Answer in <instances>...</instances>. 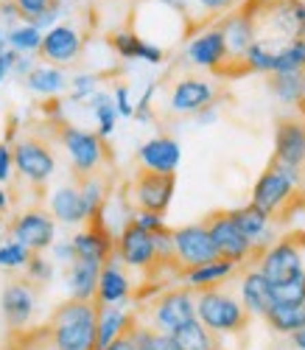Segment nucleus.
Returning <instances> with one entry per match:
<instances>
[{"mask_svg": "<svg viewBox=\"0 0 305 350\" xmlns=\"http://www.w3.org/2000/svg\"><path fill=\"white\" fill-rule=\"evenodd\" d=\"M48 331L56 350H98V303L96 300H65L48 317Z\"/></svg>", "mask_w": 305, "mask_h": 350, "instance_id": "1", "label": "nucleus"}, {"mask_svg": "<svg viewBox=\"0 0 305 350\" xmlns=\"http://www.w3.org/2000/svg\"><path fill=\"white\" fill-rule=\"evenodd\" d=\"M300 185H302V168L271 160L263 168L261 177L255 180L250 202L255 208H261L263 213H269L271 219H286L297 202Z\"/></svg>", "mask_w": 305, "mask_h": 350, "instance_id": "2", "label": "nucleus"}, {"mask_svg": "<svg viewBox=\"0 0 305 350\" xmlns=\"http://www.w3.org/2000/svg\"><path fill=\"white\" fill-rule=\"evenodd\" d=\"M196 317L204 328H210L213 334H238L250 325V311L243 308L241 297L230 295L222 286L213 288H202L196 291Z\"/></svg>", "mask_w": 305, "mask_h": 350, "instance_id": "3", "label": "nucleus"}, {"mask_svg": "<svg viewBox=\"0 0 305 350\" xmlns=\"http://www.w3.org/2000/svg\"><path fill=\"white\" fill-rule=\"evenodd\" d=\"M140 314H143V323L137 319L140 325L157 331V334H174L179 325L196 319V291L188 286L168 288L151 303H146Z\"/></svg>", "mask_w": 305, "mask_h": 350, "instance_id": "4", "label": "nucleus"}, {"mask_svg": "<svg viewBox=\"0 0 305 350\" xmlns=\"http://www.w3.org/2000/svg\"><path fill=\"white\" fill-rule=\"evenodd\" d=\"M56 137L62 143V149L73 165L76 180L93 177L101 171V165L107 163V143L98 132H87L70 124H59L56 126Z\"/></svg>", "mask_w": 305, "mask_h": 350, "instance_id": "5", "label": "nucleus"}, {"mask_svg": "<svg viewBox=\"0 0 305 350\" xmlns=\"http://www.w3.org/2000/svg\"><path fill=\"white\" fill-rule=\"evenodd\" d=\"M14 171L20 174V180L34 185V188H42L56 171V157H53V149L51 143L40 135H23L14 146Z\"/></svg>", "mask_w": 305, "mask_h": 350, "instance_id": "6", "label": "nucleus"}, {"mask_svg": "<svg viewBox=\"0 0 305 350\" xmlns=\"http://www.w3.org/2000/svg\"><path fill=\"white\" fill-rule=\"evenodd\" d=\"M258 269L269 278V283H283L300 272H305V236H286L261 252Z\"/></svg>", "mask_w": 305, "mask_h": 350, "instance_id": "7", "label": "nucleus"}, {"mask_svg": "<svg viewBox=\"0 0 305 350\" xmlns=\"http://www.w3.org/2000/svg\"><path fill=\"white\" fill-rule=\"evenodd\" d=\"M204 227L210 230V239H213V244H216V250L224 260H233V264L241 267V264H247L250 258H258L255 244L241 232V227L235 224L230 211L210 213L204 219Z\"/></svg>", "mask_w": 305, "mask_h": 350, "instance_id": "8", "label": "nucleus"}, {"mask_svg": "<svg viewBox=\"0 0 305 350\" xmlns=\"http://www.w3.org/2000/svg\"><path fill=\"white\" fill-rule=\"evenodd\" d=\"M174 260L179 264L182 272L204 267L210 260H219V250L210 239V230L204 227V221L199 224H185V227H176L174 232Z\"/></svg>", "mask_w": 305, "mask_h": 350, "instance_id": "9", "label": "nucleus"}, {"mask_svg": "<svg viewBox=\"0 0 305 350\" xmlns=\"http://www.w3.org/2000/svg\"><path fill=\"white\" fill-rule=\"evenodd\" d=\"M115 255L124 260L127 267L140 269V272H148V269L163 264L160 252H157V236L137 227L135 221H129L124 230H120V236L115 241Z\"/></svg>", "mask_w": 305, "mask_h": 350, "instance_id": "10", "label": "nucleus"}, {"mask_svg": "<svg viewBox=\"0 0 305 350\" xmlns=\"http://www.w3.org/2000/svg\"><path fill=\"white\" fill-rule=\"evenodd\" d=\"M9 236L12 241L25 244L31 252H42L53 244L56 236V219L53 213H48L45 208H28L20 211L12 221H9Z\"/></svg>", "mask_w": 305, "mask_h": 350, "instance_id": "11", "label": "nucleus"}, {"mask_svg": "<svg viewBox=\"0 0 305 350\" xmlns=\"http://www.w3.org/2000/svg\"><path fill=\"white\" fill-rule=\"evenodd\" d=\"M176 191V174H155V171H137L132 180V202L137 211L148 213H165Z\"/></svg>", "mask_w": 305, "mask_h": 350, "instance_id": "12", "label": "nucleus"}, {"mask_svg": "<svg viewBox=\"0 0 305 350\" xmlns=\"http://www.w3.org/2000/svg\"><path fill=\"white\" fill-rule=\"evenodd\" d=\"M185 56H188L191 65H196L202 70H216V73H222L233 62L227 40H224L219 25H207L199 34H194L185 45Z\"/></svg>", "mask_w": 305, "mask_h": 350, "instance_id": "13", "label": "nucleus"}, {"mask_svg": "<svg viewBox=\"0 0 305 350\" xmlns=\"http://www.w3.org/2000/svg\"><path fill=\"white\" fill-rule=\"evenodd\" d=\"M216 104V84L202 76H182L168 93V109L174 115H199Z\"/></svg>", "mask_w": 305, "mask_h": 350, "instance_id": "14", "label": "nucleus"}, {"mask_svg": "<svg viewBox=\"0 0 305 350\" xmlns=\"http://www.w3.org/2000/svg\"><path fill=\"white\" fill-rule=\"evenodd\" d=\"M81 48H84V37H81L79 28L73 23H59L51 28V31H45L40 56L45 59V65L65 68V65H73L79 59Z\"/></svg>", "mask_w": 305, "mask_h": 350, "instance_id": "15", "label": "nucleus"}, {"mask_svg": "<svg viewBox=\"0 0 305 350\" xmlns=\"http://www.w3.org/2000/svg\"><path fill=\"white\" fill-rule=\"evenodd\" d=\"M222 34L227 40L230 48V59L233 62H243V53L250 51V45L258 40V25H255V12L252 6H241L230 14H224L219 23Z\"/></svg>", "mask_w": 305, "mask_h": 350, "instance_id": "16", "label": "nucleus"}, {"mask_svg": "<svg viewBox=\"0 0 305 350\" xmlns=\"http://www.w3.org/2000/svg\"><path fill=\"white\" fill-rule=\"evenodd\" d=\"M271 160L294 165V168H305V121L300 118V115L278 121Z\"/></svg>", "mask_w": 305, "mask_h": 350, "instance_id": "17", "label": "nucleus"}, {"mask_svg": "<svg viewBox=\"0 0 305 350\" xmlns=\"http://www.w3.org/2000/svg\"><path fill=\"white\" fill-rule=\"evenodd\" d=\"M182 160V149L171 135H157L146 140L137 149V163L143 171H155V174H176Z\"/></svg>", "mask_w": 305, "mask_h": 350, "instance_id": "18", "label": "nucleus"}, {"mask_svg": "<svg viewBox=\"0 0 305 350\" xmlns=\"http://www.w3.org/2000/svg\"><path fill=\"white\" fill-rule=\"evenodd\" d=\"M73 250L79 260H93V264H107L115 255V241L109 236V230L96 219H90V227H84L81 232L73 236Z\"/></svg>", "mask_w": 305, "mask_h": 350, "instance_id": "19", "label": "nucleus"}, {"mask_svg": "<svg viewBox=\"0 0 305 350\" xmlns=\"http://www.w3.org/2000/svg\"><path fill=\"white\" fill-rule=\"evenodd\" d=\"M34 288L25 280H14L3 288V297H0V308H3V319L12 331H20L28 325V319L34 314Z\"/></svg>", "mask_w": 305, "mask_h": 350, "instance_id": "20", "label": "nucleus"}, {"mask_svg": "<svg viewBox=\"0 0 305 350\" xmlns=\"http://www.w3.org/2000/svg\"><path fill=\"white\" fill-rule=\"evenodd\" d=\"M127 264L118 255H112L107 264L101 267V278H98V295L96 303L98 306H120L127 303L132 295V280L124 269Z\"/></svg>", "mask_w": 305, "mask_h": 350, "instance_id": "21", "label": "nucleus"}, {"mask_svg": "<svg viewBox=\"0 0 305 350\" xmlns=\"http://www.w3.org/2000/svg\"><path fill=\"white\" fill-rule=\"evenodd\" d=\"M230 213H233V219H235V224L241 227L243 236H247V239L255 244L258 258H261V252L274 244V224H271L274 219H271L269 213H263L261 208H255L252 202H250V205H243V208L230 211Z\"/></svg>", "mask_w": 305, "mask_h": 350, "instance_id": "22", "label": "nucleus"}, {"mask_svg": "<svg viewBox=\"0 0 305 350\" xmlns=\"http://www.w3.org/2000/svg\"><path fill=\"white\" fill-rule=\"evenodd\" d=\"M109 45H112V51L120 56V59H143L148 65H160L165 59V51L157 42L143 40L137 31H132V28L115 31L109 37Z\"/></svg>", "mask_w": 305, "mask_h": 350, "instance_id": "23", "label": "nucleus"}, {"mask_svg": "<svg viewBox=\"0 0 305 350\" xmlns=\"http://www.w3.org/2000/svg\"><path fill=\"white\" fill-rule=\"evenodd\" d=\"M241 303L252 317H266L269 308L274 306V295H271V283L269 278L255 267L241 275Z\"/></svg>", "mask_w": 305, "mask_h": 350, "instance_id": "24", "label": "nucleus"}, {"mask_svg": "<svg viewBox=\"0 0 305 350\" xmlns=\"http://www.w3.org/2000/svg\"><path fill=\"white\" fill-rule=\"evenodd\" d=\"M51 213L56 221H62V224H84L90 221L93 216H90L87 205H84V196L79 191V185H62V188H56L51 193Z\"/></svg>", "mask_w": 305, "mask_h": 350, "instance_id": "25", "label": "nucleus"}, {"mask_svg": "<svg viewBox=\"0 0 305 350\" xmlns=\"http://www.w3.org/2000/svg\"><path fill=\"white\" fill-rule=\"evenodd\" d=\"M135 314L124 311V306H98V350H107L120 334L135 325Z\"/></svg>", "mask_w": 305, "mask_h": 350, "instance_id": "26", "label": "nucleus"}, {"mask_svg": "<svg viewBox=\"0 0 305 350\" xmlns=\"http://www.w3.org/2000/svg\"><path fill=\"white\" fill-rule=\"evenodd\" d=\"M98 278H101V264L76 258L70 264V269H68L70 297H76V300H96V295H98Z\"/></svg>", "mask_w": 305, "mask_h": 350, "instance_id": "27", "label": "nucleus"}, {"mask_svg": "<svg viewBox=\"0 0 305 350\" xmlns=\"http://www.w3.org/2000/svg\"><path fill=\"white\" fill-rule=\"evenodd\" d=\"M238 272V264H233V260H210V264L204 267H196V269H188L182 272V280H185L188 288L194 291H202V288H213V286H222L227 278H233Z\"/></svg>", "mask_w": 305, "mask_h": 350, "instance_id": "28", "label": "nucleus"}, {"mask_svg": "<svg viewBox=\"0 0 305 350\" xmlns=\"http://www.w3.org/2000/svg\"><path fill=\"white\" fill-rule=\"evenodd\" d=\"M25 87L31 93L37 96H56V93H62L65 87H68V76L62 68H56V65H34L31 70L25 73Z\"/></svg>", "mask_w": 305, "mask_h": 350, "instance_id": "29", "label": "nucleus"}, {"mask_svg": "<svg viewBox=\"0 0 305 350\" xmlns=\"http://www.w3.org/2000/svg\"><path fill=\"white\" fill-rule=\"evenodd\" d=\"M274 334H297L305 328V303H274L263 317Z\"/></svg>", "mask_w": 305, "mask_h": 350, "instance_id": "30", "label": "nucleus"}, {"mask_svg": "<svg viewBox=\"0 0 305 350\" xmlns=\"http://www.w3.org/2000/svg\"><path fill=\"white\" fill-rule=\"evenodd\" d=\"M269 90L278 101L297 107V104L305 101V73L302 70H297V73H271L269 76Z\"/></svg>", "mask_w": 305, "mask_h": 350, "instance_id": "31", "label": "nucleus"}, {"mask_svg": "<svg viewBox=\"0 0 305 350\" xmlns=\"http://www.w3.org/2000/svg\"><path fill=\"white\" fill-rule=\"evenodd\" d=\"M174 342L182 347V350H219V342H216V334L210 328H204L199 323V317L191 319V323L179 325L174 334Z\"/></svg>", "mask_w": 305, "mask_h": 350, "instance_id": "32", "label": "nucleus"}, {"mask_svg": "<svg viewBox=\"0 0 305 350\" xmlns=\"http://www.w3.org/2000/svg\"><path fill=\"white\" fill-rule=\"evenodd\" d=\"M42 37H45V31H40L34 23H20L6 31V45L17 53H40Z\"/></svg>", "mask_w": 305, "mask_h": 350, "instance_id": "33", "label": "nucleus"}, {"mask_svg": "<svg viewBox=\"0 0 305 350\" xmlns=\"http://www.w3.org/2000/svg\"><path fill=\"white\" fill-rule=\"evenodd\" d=\"M9 350H56L53 336L48 331V325L40 328H20L9 334Z\"/></svg>", "mask_w": 305, "mask_h": 350, "instance_id": "34", "label": "nucleus"}, {"mask_svg": "<svg viewBox=\"0 0 305 350\" xmlns=\"http://www.w3.org/2000/svg\"><path fill=\"white\" fill-rule=\"evenodd\" d=\"M90 109H93L96 115V124H98V135L101 137H109L115 132V124H118V107H115V98L109 93H96L93 98H90Z\"/></svg>", "mask_w": 305, "mask_h": 350, "instance_id": "35", "label": "nucleus"}, {"mask_svg": "<svg viewBox=\"0 0 305 350\" xmlns=\"http://www.w3.org/2000/svg\"><path fill=\"white\" fill-rule=\"evenodd\" d=\"M305 73V37L274 51V73Z\"/></svg>", "mask_w": 305, "mask_h": 350, "instance_id": "36", "label": "nucleus"}, {"mask_svg": "<svg viewBox=\"0 0 305 350\" xmlns=\"http://www.w3.org/2000/svg\"><path fill=\"white\" fill-rule=\"evenodd\" d=\"M243 70H252V73H274V51L269 48V45H263V42H252L250 45V51L243 53Z\"/></svg>", "mask_w": 305, "mask_h": 350, "instance_id": "37", "label": "nucleus"}, {"mask_svg": "<svg viewBox=\"0 0 305 350\" xmlns=\"http://www.w3.org/2000/svg\"><path fill=\"white\" fill-rule=\"evenodd\" d=\"M241 9V0H191V23L207 17H224Z\"/></svg>", "mask_w": 305, "mask_h": 350, "instance_id": "38", "label": "nucleus"}, {"mask_svg": "<svg viewBox=\"0 0 305 350\" xmlns=\"http://www.w3.org/2000/svg\"><path fill=\"white\" fill-rule=\"evenodd\" d=\"M79 191H81V196H84V205H87L90 216L96 219V216L101 213L104 199H107V185H104V180L98 177V174H93V177H84V180H79Z\"/></svg>", "mask_w": 305, "mask_h": 350, "instance_id": "39", "label": "nucleus"}, {"mask_svg": "<svg viewBox=\"0 0 305 350\" xmlns=\"http://www.w3.org/2000/svg\"><path fill=\"white\" fill-rule=\"evenodd\" d=\"M271 295H274V303H305V272L283 283H271Z\"/></svg>", "mask_w": 305, "mask_h": 350, "instance_id": "40", "label": "nucleus"}, {"mask_svg": "<svg viewBox=\"0 0 305 350\" xmlns=\"http://www.w3.org/2000/svg\"><path fill=\"white\" fill-rule=\"evenodd\" d=\"M31 250L20 241H3L0 244V269H20V267H28L31 260Z\"/></svg>", "mask_w": 305, "mask_h": 350, "instance_id": "41", "label": "nucleus"}, {"mask_svg": "<svg viewBox=\"0 0 305 350\" xmlns=\"http://www.w3.org/2000/svg\"><path fill=\"white\" fill-rule=\"evenodd\" d=\"M98 93V76L96 73H79L70 79V98L73 101H90Z\"/></svg>", "mask_w": 305, "mask_h": 350, "instance_id": "42", "label": "nucleus"}, {"mask_svg": "<svg viewBox=\"0 0 305 350\" xmlns=\"http://www.w3.org/2000/svg\"><path fill=\"white\" fill-rule=\"evenodd\" d=\"M20 14H23V23H34L40 14H45L48 9L56 6V0H14Z\"/></svg>", "mask_w": 305, "mask_h": 350, "instance_id": "43", "label": "nucleus"}, {"mask_svg": "<svg viewBox=\"0 0 305 350\" xmlns=\"http://www.w3.org/2000/svg\"><path fill=\"white\" fill-rule=\"evenodd\" d=\"M129 221H135L137 227H143V230H148V232H155V236H157V232H165V230H171V227L165 224L163 213H148V211H135Z\"/></svg>", "mask_w": 305, "mask_h": 350, "instance_id": "44", "label": "nucleus"}, {"mask_svg": "<svg viewBox=\"0 0 305 350\" xmlns=\"http://www.w3.org/2000/svg\"><path fill=\"white\" fill-rule=\"evenodd\" d=\"M25 272H28V280H31V283H48V280H51V275H53L51 264H48V260H45L40 252H34V255H31V260H28Z\"/></svg>", "mask_w": 305, "mask_h": 350, "instance_id": "45", "label": "nucleus"}, {"mask_svg": "<svg viewBox=\"0 0 305 350\" xmlns=\"http://www.w3.org/2000/svg\"><path fill=\"white\" fill-rule=\"evenodd\" d=\"M112 98H115V107H118V112L124 115V118H135V104L129 98V87L127 84H118Z\"/></svg>", "mask_w": 305, "mask_h": 350, "instance_id": "46", "label": "nucleus"}, {"mask_svg": "<svg viewBox=\"0 0 305 350\" xmlns=\"http://www.w3.org/2000/svg\"><path fill=\"white\" fill-rule=\"evenodd\" d=\"M155 93H157V81H151L146 87V93L140 96V101L135 104V118L137 121H151V98H155Z\"/></svg>", "mask_w": 305, "mask_h": 350, "instance_id": "47", "label": "nucleus"}, {"mask_svg": "<svg viewBox=\"0 0 305 350\" xmlns=\"http://www.w3.org/2000/svg\"><path fill=\"white\" fill-rule=\"evenodd\" d=\"M14 171V149L9 143H0V183H9Z\"/></svg>", "mask_w": 305, "mask_h": 350, "instance_id": "48", "label": "nucleus"}, {"mask_svg": "<svg viewBox=\"0 0 305 350\" xmlns=\"http://www.w3.org/2000/svg\"><path fill=\"white\" fill-rule=\"evenodd\" d=\"M17 59H20V53H17V51H12V48H0V81H3V79L14 70Z\"/></svg>", "mask_w": 305, "mask_h": 350, "instance_id": "49", "label": "nucleus"}, {"mask_svg": "<svg viewBox=\"0 0 305 350\" xmlns=\"http://www.w3.org/2000/svg\"><path fill=\"white\" fill-rule=\"evenodd\" d=\"M135 323H137V319H135ZM107 350H140V347H137V339H135V325H132L127 334H120Z\"/></svg>", "mask_w": 305, "mask_h": 350, "instance_id": "50", "label": "nucleus"}, {"mask_svg": "<svg viewBox=\"0 0 305 350\" xmlns=\"http://www.w3.org/2000/svg\"><path fill=\"white\" fill-rule=\"evenodd\" d=\"M157 3H163V6H168L171 12L182 14V17L188 20V25H191V0H157Z\"/></svg>", "mask_w": 305, "mask_h": 350, "instance_id": "51", "label": "nucleus"}, {"mask_svg": "<svg viewBox=\"0 0 305 350\" xmlns=\"http://www.w3.org/2000/svg\"><path fill=\"white\" fill-rule=\"evenodd\" d=\"M0 20H3V23H14V25H20L17 20H23V14H20V9H17L14 0H12V3H0Z\"/></svg>", "mask_w": 305, "mask_h": 350, "instance_id": "52", "label": "nucleus"}, {"mask_svg": "<svg viewBox=\"0 0 305 350\" xmlns=\"http://www.w3.org/2000/svg\"><path fill=\"white\" fill-rule=\"evenodd\" d=\"M56 258H59V260H65V264H73V260H76V250H73V241L56 244Z\"/></svg>", "mask_w": 305, "mask_h": 350, "instance_id": "53", "label": "nucleus"}, {"mask_svg": "<svg viewBox=\"0 0 305 350\" xmlns=\"http://www.w3.org/2000/svg\"><path fill=\"white\" fill-rule=\"evenodd\" d=\"M194 118H196L199 124H213V121L219 118V112H216V104H213V107H207V109H202L199 115H194Z\"/></svg>", "mask_w": 305, "mask_h": 350, "instance_id": "54", "label": "nucleus"}, {"mask_svg": "<svg viewBox=\"0 0 305 350\" xmlns=\"http://www.w3.org/2000/svg\"><path fill=\"white\" fill-rule=\"evenodd\" d=\"M157 350H182V347L174 342L171 334H160V339H157Z\"/></svg>", "mask_w": 305, "mask_h": 350, "instance_id": "55", "label": "nucleus"}, {"mask_svg": "<svg viewBox=\"0 0 305 350\" xmlns=\"http://www.w3.org/2000/svg\"><path fill=\"white\" fill-rule=\"evenodd\" d=\"M291 345H294L297 350H305V328L297 331V334H291Z\"/></svg>", "mask_w": 305, "mask_h": 350, "instance_id": "56", "label": "nucleus"}, {"mask_svg": "<svg viewBox=\"0 0 305 350\" xmlns=\"http://www.w3.org/2000/svg\"><path fill=\"white\" fill-rule=\"evenodd\" d=\"M9 208V196H6V191H3V183H0V213H3Z\"/></svg>", "mask_w": 305, "mask_h": 350, "instance_id": "57", "label": "nucleus"}, {"mask_svg": "<svg viewBox=\"0 0 305 350\" xmlns=\"http://www.w3.org/2000/svg\"><path fill=\"white\" fill-rule=\"evenodd\" d=\"M0 48H6V31H3V25H0Z\"/></svg>", "mask_w": 305, "mask_h": 350, "instance_id": "58", "label": "nucleus"}, {"mask_svg": "<svg viewBox=\"0 0 305 350\" xmlns=\"http://www.w3.org/2000/svg\"><path fill=\"white\" fill-rule=\"evenodd\" d=\"M0 3H12V0H0Z\"/></svg>", "mask_w": 305, "mask_h": 350, "instance_id": "59", "label": "nucleus"}]
</instances>
